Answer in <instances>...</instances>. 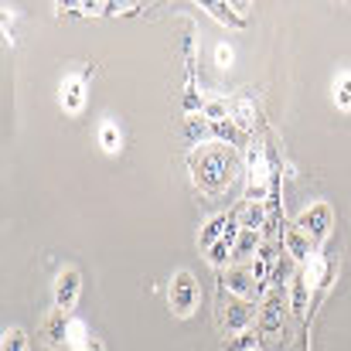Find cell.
I'll use <instances>...</instances> for the list:
<instances>
[{
    "label": "cell",
    "mask_w": 351,
    "mask_h": 351,
    "mask_svg": "<svg viewBox=\"0 0 351 351\" xmlns=\"http://www.w3.org/2000/svg\"><path fill=\"white\" fill-rule=\"evenodd\" d=\"M191 171H195V181H198L205 191L219 195L222 188L232 184L239 164H235V154L226 143H208L205 150L191 154Z\"/></svg>",
    "instance_id": "6da1fadb"
},
{
    "label": "cell",
    "mask_w": 351,
    "mask_h": 351,
    "mask_svg": "<svg viewBox=\"0 0 351 351\" xmlns=\"http://www.w3.org/2000/svg\"><path fill=\"white\" fill-rule=\"evenodd\" d=\"M167 297H171V311H174L178 317H191V314L198 311V304H202V290H198V283H195V276H191L188 269L174 273Z\"/></svg>",
    "instance_id": "7a4b0ae2"
},
{
    "label": "cell",
    "mask_w": 351,
    "mask_h": 351,
    "mask_svg": "<svg viewBox=\"0 0 351 351\" xmlns=\"http://www.w3.org/2000/svg\"><path fill=\"white\" fill-rule=\"evenodd\" d=\"M287 311V300H283V290H269L266 297H263V304H259V335H276V331H283V314Z\"/></svg>",
    "instance_id": "3957f363"
},
{
    "label": "cell",
    "mask_w": 351,
    "mask_h": 351,
    "mask_svg": "<svg viewBox=\"0 0 351 351\" xmlns=\"http://www.w3.org/2000/svg\"><path fill=\"white\" fill-rule=\"evenodd\" d=\"M259 321V311L252 307V300H242V297H232L226 307H222V328L229 335H242L249 331V324Z\"/></svg>",
    "instance_id": "277c9868"
},
{
    "label": "cell",
    "mask_w": 351,
    "mask_h": 351,
    "mask_svg": "<svg viewBox=\"0 0 351 351\" xmlns=\"http://www.w3.org/2000/svg\"><path fill=\"white\" fill-rule=\"evenodd\" d=\"M297 229H304V232L314 239V245L317 242H324L328 232H331V205H324V202H317V205H311L300 219H297Z\"/></svg>",
    "instance_id": "5b68a950"
},
{
    "label": "cell",
    "mask_w": 351,
    "mask_h": 351,
    "mask_svg": "<svg viewBox=\"0 0 351 351\" xmlns=\"http://www.w3.org/2000/svg\"><path fill=\"white\" fill-rule=\"evenodd\" d=\"M79 287H82V276H79V269H65V273H58V280H55V311H72L75 307V300H79Z\"/></svg>",
    "instance_id": "8992f818"
},
{
    "label": "cell",
    "mask_w": 351,
    "mask_h": 351,
    "mask_svg": "<svg viewBox=\"0 0 351 351\" xmlns=\"http://www.w3.org/2000/svg\"><path fill=\"white\" fill-rule=\"evenodd\" d=\"M45 338L48 345L58 351H72V317L65 311H55L48 321H45Z\"/></svg>",
    "instance_id": "52a82bcc"
},
{
    "label": "cell",
    "mask_w": 351,
    "mask_h": 351,
    "mask_svg": "<svg viewBox=\"0 0 351 351\" xmlns=\"http://www.w3.org/2000/svg\"><path fill=\"white\" fill-rule=\"evenodd\" d=\"M283 245H287V256L297 259V263H311V256H317L314 239L304 232V229H297V226L283 229Z\"/></svg>",
    "instance_id": "ba28073f"
},
{
    "label": "cell",
    "mask_w": 351,
    "mask_h": 351,
    "mask_svg": "<svg viewBox=\"0 0 351 351\" xmlns=\"http://www.w3.org/2000/svg\"><path fill=\"white\" fill-rule=\"evenodd\" d=\"M82 103H86V72L82 75H69L62 82V106H65V113H79Z\"/></svg>",
    "instance_id": "9c48e42d"
},
{
    "label": "cell",
    "mask_w": 351,
    "mask_h": 351,
    "mask_svg": "<svg viewBox=\"0 0 351 351\" xmlns=\"http://www.w3.org/2000/svg\"><path fill=\"white\" fill-rule=\"evenodd\" d=\"M226 283H229L232 297H242V300H252V297L259 293V287H256V280H252V273H249L245 266H232V269L226 273Z\"/></svg>",
    "instance_id": "30bf717a"
},
{
    "label": "cell",
    "mask_w": 351,
    "mask_h": 351,
    "mask_svg": "<svg viewBox=\"0 0 351 351\" xmlns=\"http://www.w3.org/2000/svg\"><path fill=\"white\" fill-rule=\"evenodd\" d=\"M266 219H269V212L263 208V202H245V205L239 208V215H235L239 229H249V232L266 229Z\"/></svg>",
    "instance_id": "8fae6325"
},
{
    "label": "cell",
    "mask_w": 351,
    "mask_h": 351,
    "mask_svg": "<svg viewBox=\"0 0 351 351\" xmlns=\"http://www.w3.org/2000/svg\"><path fill=\"white\" fill-rule=\"evenodd\" d=\"M259 232H249V229H242L239 239H235L232 245V266H242L245 259H256V252H259Z\"/></svg>",
    "instance_id": "7c38bea8"
},
{
    "label": "cell",
    "mask_w": 351,
    "mask_h": 351,
    "mask_svg": "<svg viewBox=\"0 0 351 351\" xmlns=\"http://www.w3.org/2000/svg\"><path fill=\"white\" fill-rule=\"evenodd\" d=\"M307 300H311V283H307L304 273H297L293 283H290V311H293L297 317H304V314H307Z\"/></svg>",
    "instance_id": "4fadbf2b"
},
{
    "label": "cell",
    "mask_w": 351,
    "mask_h": 351,
    "mask_svg": "<svg viewBox=\"0 0 351 351\" xmlns=\"http://www.w3.org/2000/svg\"><path fill=\"white\" fill-rule=\"evenodd\" d=\"M226 229H229V219H226V215H215V219H208V222H205V229H202V239H198V242H202V249L208 252V249H212V245H215V242L226 235Z\"/></svg>",
    "instance_id": "5bb4252c"
},
{
    "label": "cell",
    "mask_w": 351,
    "mask_h": 351,
    "mask_svg": "<svg viewBox=\"0 0 351 351\" xmlns=\"http://www.w3.org/2000/svg\"><path fill=\"white\" fill-rule=\"evenodd\" d=\"M205 10L215 17V21H222V24H229V27H245V21L235 14L229 3H205Z\"/></svg>",
    "instance_id": "9a60e30c"
},
{
    "label": "cell",
    "mask_w": 351,
    "mask_h": 351,
    "mask_svg": "<svg viewBox=\"0 0 351 351\" xmlns=\"http://www.w3.org/2000/svg\"><path fill=\"white\" fill-rule=\"evenodd\" d=\"M232 110H235V123H239V130H242V133L256 126V110H252V99H245V96H242V99H235Z\"/></svg>",
    "instance_id": "2e32d148"
},
{
    "label": "cell",
    "mask_w": 351,
    "mask_h": 351,
    "mask_svg": "<svg viewBox=\"0 0 351 351\" xmlns=\"http://www.w3.org/2000/svg\"><path fill=\"white\" fill-rule=\"evenodd\" d=\"M256 341H259L256 331H242L235 338H226V351H256Z\"/></svg>",
    "instance_id": "e0dca14e"
},
{
    "label": "cell",
    "mask_w": 351,
    "mask_h": 351,
    "mask_svg": "<svg viewBox=\"0 0 351 351\" xmlns=\"http://www.w3.org/2000/svg\"><path fill=\"white\" fill-rule=\"evenodd\" d=\"M202 117L208 119V123H222V119H229V103H222V99H205Z\"/></svg>",
    "instance_id": "ac0fdd59"
},
{
    "label": "cell",
    "mask_w": 351,
    "mask_h": 351,
    "mask_svg": "<svg viewBox=\"0 0 351 351\" xmlns=\"http://www.w3.org/2000/svg\"><path fill=\"white\" fill-rule=\"evenodd\" d=\"M290 273H293V263H290V259H287V252H283V256L276 259V266H273V276H269V283H273L276 290H283V280H287Z\"/></svg>",
    "instance_id": "d6986e66"
},
{
    "label": "cell",
    "mask_w": 351,
    "mask_h": 351,
    "mask_svg": "<svg viewBox=\"0 0 351 351\" xmlns=\"http://www.w3.org/2000/svg\"><path fill=\"white\" fill-rule=\"evenodd\" d=\"M335 99H338L341 110H351V72L335 82Z\"/></svg>",
    "instance_id": "ffe728a7"
},
{
    "label": "cell",
    "mask_w": 351,
    "mask_h": 351,
    "mask_svg": "<svg viewBox=\"0 0 351 351\" xmlns=\"http://www.w3.org/2000/svg\"><path fill=\"white\" fill-rule=\"evenodd\" d=\"M208 133H212V123H208V119L205 117H188V136H191V140H205Z\"/></svg>",
    "instance_id": "44dd1931"
},
{
    "label": "cell",
    "mask_w": 351,
    "mask_h": 351,
    "mask_svg": "<svg viewBox=\"0 0 351 351\" xmlns=\"http://www.w3.org/2000/svg\"><path fill=\"white\" fill-rule=\"evenodd\" d=\"M24 345H27V338H24L21 328H10V331L3 335V351H24Z\"/></svg>",
    "instance_id": "7402d4cb"
},
{
    "label": "cell",
    "mask_w": 351,
    "mask_h": 351,
    "mask_svg": "<svg viewBox=\"0 0 351 351\" xmlns=\"http://www.w3.org/2000/svg\"><path fill=\"white\" fill-rule=\"evenodd\" d=\"M99 136H103V147H106V150H119V133H117V126H110V123H106Z\"/></svg>",
    "instance_id": "603a6c76"
},
{
    "label": "cell",
    "mask_w": 351,
    "mask_h": 351,
    "mask_svg": "<svg viewBox=\"0 0 351 351\" xmlns=\"http://www.w3.org/2000/svg\"><path fill=\"white\" fill-rule=\"evenodd\" d=\"M215 62H219L222 69H229V65H232V51H229L226 45H219V48H215Z\"/></svg>",
    "instance_id": "cb8c5ba5"
},
{
    "label": "cell",
    "mask_w": 351,
    "mask_h": 351,
    "mask_svg": "<svg viewBox=\"0 0 351 351\" xmlns=\"http://www.w3.org/2000/svg\"><path fill=\"white\" fill-rule=\"evenodd\" d=\"M79 351H103V345H99V341H93V345H86V348H79Z\"/></svg>",
    "instance_id": "d4e9b609"
}]
</instances>
